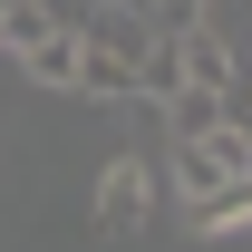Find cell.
<instances>
[{
    "label": "cell",
    "mask_w": 252,
    "mask_h": 252,
    "mask_svg": "<svg viewBox=\"0 0 252 252\" xmlns=\"http://www.w3.org/2000/svg\"><path fill=\"white\" fill-rule=\"evenodd\" d=\"M10 59L30 68V88H78V20H49L30 49H10Z\"/></svg>",
    "instance_id": "4"
},
{
    "label": "cell",
    "mask_w": 252,
    "mask_h": 252,
    "mask_svg": "<svg viewBox=\"0 0 252 252\" xmlns=\"http://www.w3.org/2000/svg\"><path fill=\"white\" fill-rule=\"evenodd\" d=\"M175 156V194H185V214H194V233L223 214V204H243L252 194V136L243 126H204V136H185V146H165Z\"/></svg>",
    "instance_id": "1"
},
{
    "label": "cell",
    "mask_w": 252,
    "mask_h": 252,
    "mask_svg": "<svg viewBox=\"0 0 252 252\" xmlns=\"http://www.w3.org/2000/svg\"><path fill=\"white\" fill-rule=\"evenodd\" d=\"M146 214H156V165L146 156H107V175H97V233L107 243H136Z\"/></svg>",
    "instance_id": "2"
},
{
    "label": "cell",
    "mask_w": 252,
    "mask_h": 252,
    "mask_svg": "<svg viewBox=\"0 0 252 252\" xmlns=\"http://www.w3.org/2000/svg\"><path fill=\"white\" fill-rule=\"evenodd\" d=\"M78 39H88V49H107V59H146V49H156V20H146V10H136V0H97L88 20H78Z\"/></svg>",
    "instance_id": "3"
}]
</instances>
